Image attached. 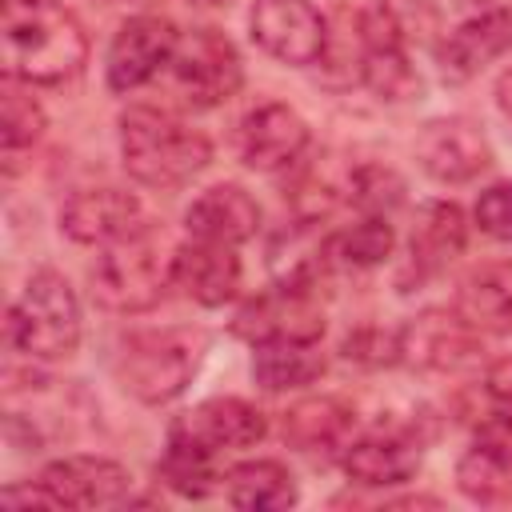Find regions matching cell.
<instances>
[{
	"instance_id": "44dd1931",
	"label": "cell",
	"mask_w": 512,
	"mask_h": 512,
	"mask_svg": "<svg viewBox=\"0 0 512 512\" xmlns=\"http://www.w3.org/2000/svg\"><path fill=\"white\" fill-rule=\"evenodd\" d=\"M184 228L192 240H212V244H232L240 248L260 232V204L240 188V184H216L200 192L188 212Z\"/></svg>"
},
{
	"instance_id": "4dcf8cb0",
	"label": "cell",
	"mask_w": 512,
	"mask_h": 512,
	"mask_svg": "<svg viewBox=\"0 0 512 512\" xmlns=\"http://www.w3.org/2000/svg\"><path fill=\"white\" fill-rule=\"evenodd\" d=\"M496 104H500V112L512 120V68H504L500 80H496Z\"/></svg>"
},
{
	"instance_id": "f1b7e54d",
	"label": "cell",
	"mask_w": 512,
	"mask_h": 512,
	"mask_svg": "<svg viewBox=\"0 0 512 512\" xmlns=\"http://www.w3.org/2000/svg\"><path fill=\"white\" fill-rule=\"evenodd\" d=\"M476 224L484 236L500 240V244H512V184H488L480 196H476V208H472Z\"/></svg>"
},
{
	"instance_id": "d6a6232c",
	"label": "cell",
	"mask_w": 512,
	"mask_h": 512,
	"mask_svg": "<svg viewBox=\"0 0 512 512\" xmlns=\"http://www.w3.org/2000/svg\"><path fill=\"white\" fill-rule=\"evenodd\" d=\"M100 4H116V0H100Z\"/></svg>"
},
{
	"instance_id": "ba28073f",
	"label": "cell",
	"mask_w": 512,
	"mask_h": 512,
	"mask_svg": "<svg viewBox=\"0 0 512 512\" xmlns=\"http://www.w3.org/2000/svg\"><path fill=\"white\" fill-rule=\"evenodd\" d=\"M456 488L484 508L512 504V412L492 400V412L476 424L472 444L456 460Z\"/></svg>"
},
{
	"instance_id": "cb8c5ba5",
	"label": "cell",
	"mask_w": 512,
	"mask_h": 512,
	"mask_svg": "<svg viewBox=\"0 0 512 512\" xmlns=\"http://www.w3.org/2000/svg\"><path fill=\"white\" fill-rule=\"evenodd\" d=\"M224 496L232 508L276 512V508H292L300 500V488L280 460H244L224 472Z\"/></svg>"
},
{
	"instance_id": "8992f818",
	"label": "cell",
	"mask_w": 512,
	"mask_h": 512,
	"mask_svg": "<svg viewBox=\"0 0 512 512\" xmlns=\"http://www.w3.org/2000/svg\"><path fill=\"white\" fill-rule=\"evenodd\" d=\"M168 76H172V88L180 92L184 104L216 108L240 92L244 60L220 28H192V32H180Z\"/></svg>"
},
{
	"instance_id": "f546056e",
	"label": "cell",
	"mask_w": 512,
	"mask_h": 512,
	"mask_svg": "<svg viewBox=\"0 0 512 512\" xmlns=\"http://www.w3.org/2000/svg\"><path fill=\"white\" fill-rule=\"evenodd\" d=\"M484 388H488V400H496V404H504V408L512 412V356H508V360H496V364L488 368Z\"/></svg>"
},
{
	"instance_id": "1f68e13d",
	"label": "cell",
	"mask_w": 512,
	"mask_h": 512,
	"mask_svg": "<svg viewBox=\"0 0 512 512\" xmlns=\"http://www.w3.org/2000/svg\"><path fill=\"white\" fill-rule=\"evenodd\" d=\"M192 4H204V8H224V4H232V0H192Z\"/></svg>"
},
{
	"instance_id": "4316f807",
	"label": "cell",
	"mask_w": 512,
	"mask_h": 512,
	"mask_svg": "<svg viewBox=\"0 0 512 512\" xmlns=\"http://www.w3.org/2000/svg\"><path fill=\"white\" fill-rule=\"evenodd\" d=\"M40 136H44V108L32 96V84H24L16 76H4V88H0V140H4L8 172L16 168L20 152L32 148Z\"/></svg>"
},
{
	"instance_id": "83f0119b",
	"label": "cell",
	"mask_w": 512,
	"mask_h": 512,
	"mask_svg": "<svg viewBox=\"0 0 512 512\" xmlns=\"http://www.w3.org/2000/svg\"><path fill=\"white\" fill-rule=\"evenodd\" d=\"M156 476L176 492V496H188V500H204L224 476L216 472V456L196 448V444H184L176 436H168L164 444V456L156 464Z\"/></svg>"
},
{
	"instance_id": "9a60e30c",
	"label": "cell",
	"mask_w": 512,
	"mask_h": 512,
	"mask_svg": "<svg viewBox=\"0 0 512 512\" xmlns=\"http://www.w3.org/2000/svg\"><path fill=\"white\" fill-rule=\"evenodd\" d=\"M168 436L220 456V452H236V448L260 444L268 436V416L252 400H240V396H208L196 408H188L184 416H176L168 424Z\"/></svg>"
},
{
	"instance_id": "30bf717a",
	"label": "cell",
	"mask_w": 512,
	"mask_h": 512,
	"mask_svg": "<svg viewBox=\"0 0 512 512\" xmlns=\"http://www.w3.org/2000/svg\"><path fill=\"white\" fill-rule=\"evenodd\" d=\"M396 360L424 372H464L480 360V332L456 308H428L396 328Z\"/></svg>"
},
{
	"instance_id": "8fae6325",
	"label": "cell",
	"mask_w": 512,
	"mask_h": 512,
	"mask_svg": "<svg viewBox=\"0 0 512 512\" xmlns=\"http://www.w3.org/2000/svg\"><path fill=\"white\" fill-rule=\"evenodd\" d=\"M308 144H312L308 120L280 100H264L248 108L236 124V156L252 172H268V176L288 172L304 160Z\"/></svg>"
},
{
	"instance_id": "d6986e66",
	"label": "cell",
	"mask_w": 512,
	"mask_h": 512,
	"mask_svg": "<svg viewBox=\"0 0 512 512\" xmlns=\"http://www.w3.org/2000/svg\"><path fill=\"white\" fill-rule=\"evenodd\" d=\"M340 468L360 488H400L420 472V436L412 428H372L348 440Z\"/></svg>"
},
{
	"instance_id": "e0dca14e",
	"label": "cell",
	"mask_w": 512,
	"mask_h": 512,
	"mask_svg": "<svg viewBox=\"0 0 512 512\" xmlns=\"http://www.w3.org/2000/svg\"><path fill=\"white\" fill-rule=\"evenodd\" d=\"M36 480L52 492L56 508H112V504H124L132 492V472L120 460L92 456V452L60 456L44 464Z\"/></svg>"
},
{
	"instance_id": "4fadbf2b",
	"label": "cell",
	"mask_w": 512,
	"mask_h": 512,
	"mask_svg": "<svg viewBox=\"0 0 512 512\" xmlns=\"http://www.w3.org/2000/svg\"><path fill=\"white\" fill-rule=\"evenodd\" d=\"M180 44V32L172 20L164 16H132L120 24V32L108 44V60H104V80L108 92H136L148 80H156L168 64L172 52Z\"/></svg>"
},
{
	"instance_id": "d4e9b609",
	"label": "cell",
	"mask_w": 512,
	"mask_h": 512,
	"mask_svg": "<svg viewBox=\"0 0 512 512\" xmlns=\"http://www.w3.org/2000/svg\"><path fill=\"white\" fill-rule=\"evenodd\" d=\"M324 352L316 340H280V344H256L252 352V380L264 392H296L324 376Z\"/></svg>"
},
{
	"instance_id": "7a4b0ae2",
	"label": "cell",
	"mask_w": 512,
	"mask_h": 512,
	"mask_svg": "<svg viewBox=\"0 0 512 512\" xmlns=\"http://www.w3.org/2000/svg\"><path fill=\"white\" fill-rule=\"evenodd\" d=\"M120 160L136 184L172 192L212 164V140L164 108L132 104L120 112Z\"/></svg>"
},
{
	"instance_id": "2e32d148",
	"label": "cell",
	"mask_w": 512,
	"mask_h": 512,
	"mask_svg": "<svg viewBox=\"0 0 512 512\" xmlns=\"http://www.w3.org/2000/svg\"><path fill=\"white\" fill-rule=\"evenodd\" d=\"M504 52H512V4L468 12L452 32H444L436 40V68L444 80L464 84Z\"/></svg>"
},
{
	"instance_id": "52a82bcc",
	"label": "cell",
	"mask_w": 512,
	"mask_h": 512,
	"mask_svg": "<svg viewBox=\"0 0 512 512\" xmlns=\"http://www.w3.org/2000/svg\"><path fill=\"white\" fill-rule=\"evenodd\" d=\"M248 32L264 56L288 68H308L324 60L332 24L312 0H252Z\"/></svg>"
},
{
	"instance_id": "ac0fdd59",
	"label": "cell",
	"mask_w": 512,
	"mask_h": 512,
	"mask_svg": "<svg viewBox=\"0 0 512 512\" xmlns=\"http://www.w3.org/2000/svg\"><path fill=\"white\" fill-rule=\"evenodd\" d=\"M464 240H468V224H464V212L448 200H428L416 208V224L408 232V256H404V268H400V292H412L420 288L424 280L440 276L460 252H464Z\"/></svg>"
},
{
	"instance_id": "7402d4cb",
	"label": "cell",
	"mask_w": 512,
	"mask_h": 512,
	"mask_svg": "<svg viewBox=\"0 0 512 512\" xmlns=\"http://www.w3.org/2000/svg\"><path fill=\"white\" fill-rule=\"evenodd\" d=\"M356 412L340 396H308L292 404L280 420L284 440L304 456H340L352 440Z\"/></svg>"
},
{
	"instance_id": "277c9868",
	"label": "cell",
	"mask_w": 512,
	"mask_h": 512,
	"mask_svg": "<svg viewBox=\"0 0 512 512\" xmlns=\"http://www.w3.org/2000/svg\"><path fill=\"white\" fill-rule=\"evenodd\" d=\"M168 284H172V252L164 248V236L156 232V224L96 248V260L88 268L92 300L116 316L156 308Z\"/></svg>"
},
{
	"instance_id": "7c38bea8",
	"label": "cell",
	"mask_w": 512,
	"mask_h": 512,
	"mask_svg": "<svg viewBox=\"0 0 512 512\" xmlns=\"http://www.w3.org/2000/svg\"><path fill=\"white\" fill-rule=\"evenodd\" d=\"M416 164L436 184H472L480 172L492 168V144L484 128L468 116H432L420 124L412 140Z\"/></svg>"
},
{
	"instance_id": "603a6c76",
	"label": "cell",
	"mask_w": 512,
	"mask_h": 512,
	"mask_svg": "<svg viewBox=\"0 0 512 512\" xmlns=\"http://www.w3.org/2000/svg\"><path fill=\"white\" fill-rule=\"evenodd\" d=\"M456 312L480 336H512V260L472 268L456 288Z\"/></svg>"
},
{
	"instance_id": "ffe728a7",
	"label": "cell",
	"mask_w": 512,
	"mask_h": 512,
	"mask_svg": "<svg viewBox=\"0 0 512 512\" xmlns=\"http://www.w3.org/2000/svg\"><path fill=\"white\" fill-rule=\"evenodd\" d=\"M244 280L240 256L232 244H212V240H192L172 248V284L196 300L200 308H220L236 300Z\"/></svg>"
},
{
	"instance_id": "5bb4252c",
	"label": "cell",
	"mask_w": 512,
	"mask_h": 512,
	"mask_svg": "<svg viewBox=\"0 0 512 512\" xmlns=\"http://www.w3.org/2000/svg\"><path fill=\"white\" fill-rule=\"evenodd\" d=\"M148 224H152V216H148L144 200L136 192L108 188V184L80 188L60 204V232L76 244H88V248L116 244V240L148 228Z\"/></svg>"
},
{
	"instance_id": "5b68a950",
	"label": "cell",
	"mask_w": 512,
	"mask_h": 512,
	"mask_svg": "<svg viewBox=\"0 0 512 512\" xmlns=\"http://www.w3.org/2000/svg\"><path fill=\"white\" fill-rule=\"evenodd\" d=\"M80 336H84V312L76 288L56 268L32 272L8 308V344L28 360L52 364L76 356Z\"/></svg>"
},
{
	"instance_id": "9c48e42d",
	"label": "cell",
	"mask_w": 512,
	"mask_h": 512,
	"mask_svg": "<svg viewBox=\"0 0 512 512\" xmlns=\"http://www.w3.org/2000/svg\"><path fill=\"white\" fill-rule=\"evenodd\" d=\"M232 332L240 340L256 344H280V340H316L324 336V308L308 284H284L276 280L268 292L252 296L236 320Z\"/></svg>"
},
{
	"instance_id": "6da1fadb",
	"label": "cell",
	"mask_w": 512,
	"mask_h": 512,
	"mask_svg": "<svg viewBox=\"0 0 512 512\" xmlns=\"http://www.w3.org/2000/svg\"><path fill=\"white\" fill-rule=\"evenodd\" d=\"M4 64L32 88L68 84L88 64V32L60 0H4Z\"/></svg>"
},
{
	"instance_id": "3957f363",
	"label": "cell",
	"mask_w": 512,
	"mask_h": 512,
	"mask_svg": "<svg viewBox=\"0 0 512 512\" xmlns=\"http://www.w3.org/2000/svg\"><path fill=\"white\" fill-rule=\"evenodd\" d=\"M208 352V332L172 324V328H144L128 332L112 352L116 384L140 404H172L188 392Z\"/></svg>"
},
{
	"instance_id": "484cf974",
	"label": "cell",
	"mask_w": 512,
	"mask_h": 512,
	"mask_svg": "<svg viewBox=\"0 0 512 512\" xmlns=\"http://www.w3.org/2000/svg\"><path fill=\"white\" fill-rule=\"evenodd\" d=\"M392 248H396V228L388 224V216H360V224L324 236L328 268H352V272L376 268L392 256Z\"/></svg>"
}]
</instances>
